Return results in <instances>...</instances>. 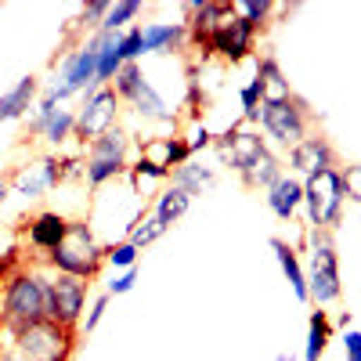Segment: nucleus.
<instances>
[{
	"mask_svg": "<svg viewBox=\"0 0 361 361\" xmlns=\"http://www.w3.org/2000/svg\"><path fill=\"white\" fill-rule=\"evenodd\" d=\"M44 318H47V279L29 267H18L0 289V325L15 336Z\"/></svg>",
	"mask_w": 361,
	"mask_h": 361,
	"instance_id": "nucleus-1",
	"label": "nucleus"
},
{
	"mask_svg": "<svg viewBox=\"0 0 361 361\" xmlns=\"http://www.w3.org/2000/svg\"><path fill=\"white\" fill-rule=\"evenodd\" d=\"M47 264L58 275H73L80 282L94 279L105 264V246L94 238L90 221H69V235L62 238V246L54 253H47Z\"/></svg>",
	"mask_w": 361,
	"mask_h": 361,
	"instance_id": "nucleus-2",
	"label": "nucleus"
},
{
	"mask_svg": "<svg viewBox=\"0 0 361 361\" xmlns=\"http://www.w3.org/2000/svg\"><path fill=\"white\" fill-rule=\"evenodd\" d=\"M18 361H69L76 350V329H62L54 322H37L11 336Z\"/></svg>",
	"mask_w": 361,
	"mask_h": 361,
	"instance_id": "nucleus-3",
	"label": "nucleus"
},
{
	"mask_svg": "<svg viewBox=\"0 0 361 361\" xmlns=\"http://www.w3.org/2000/svg\"><path fill=\"white\" fill-rule=\"evenodd\" d=\"M307 275V300L314 304H333L340 296V257L333 246V235L325 228H311V267Z\"/></svg>",
	"mask_w": 361,
	"mask_h": 361,
	"instance_id": "nucleus-4",
	"label": "nucleus"
},
{
	"mask_svg": "<svg viewBox=\"0 0 361 361\" xmlns=\"http://www.w3.org/2000/svg\"><path fill=\"white\" fill-rule=\"evenodd\" d=\"M304 206L311 228H336L343 214V185L336 170H318L304 180Z\"/></svg>",
	"mask_w": 361,
	"mask_h": 361,
	"instance_id": "nucleus-5",
	"label": "nucleus"
},
{
	"mask_svg": "<svg viewBox=\"0 0 361 361\" xmlns=\"http://www.w3.org/2000/svg\"><path fill=\"white\" fill-rule=\"evenodd\" d=\"M116 116H119V98L112 87H90L87 102L76 112V134L83 145H94L98 137H105L109 130H116Z\"/></svg>",
	"mask_w": 361,
	"mask_h": 361,
	"instance_id": "nucleus-6",
	"label": "nucleus"
},
{
	"mask_svg": "<svg viewBox=\"0 0 361 361\" xmlns=\"http://www.w3.org/2000/svg\"><path fill=\"white\" fill-rule=\"evenodd\" d=\"M116 33H105V29H98L94 37H90L83 47H76L73 54L62 58V73H58V87L66 90V94H76V90H87V87H94V73H98V54L102 47L112 40Z\"/></svg>",
	"mask_w": 361,
	"mask_h": 361,
	"instance_id": "nucleus-7",
	"label": "nucleus"
},
{
	"mask_svg": "<svg viewBox=\"0 0 361 361\" xmlns=\"http://www.w3.org/2000/svg\"><path fill=\"white\" fill-rule=\"evenodd\" d=\"M83 300H87V282L73 275L47 279V322L62 329H76L83 322Z\"/></svg>",
	"mask_w": 361,
	"mask_h": 361,
	"instance_id": "nucleus-8",
	"label": "nucleus"
},
{
	"mask_svg": "<svg viewBox=\"0 0 361 361\" xmlns=\"http://www.w3.org/2000/svg\"><path fill=\"white\" fill-rule=\"evenodd\" d=\"M253 37H257V29H253L250 22H243L235 11H228V15L214 25V33H209L199 47L221 54L224 62H243V58L253 51Z\"/></svg>",
	"mask_w": 361,
	"mask_h": 361,
	"instance_id": "nucleus-9",
	"label": "nucleus"
},
{
	"mask_svg": "<svg viewBox=\"0 0 361 361\" xmlns=\"http://www.w3.org/2000/svg\"><path fill=\"white\" fill-rule=\"evenodd\" d=\"M260 127L267 130V137H275L286 148H296L307 134V112L296 98L289 102H275V105H264L260 109Z\"/></svg>",
	"mask_w": 361,
	"mask_h": 361,
	"instance_id": "nucleus-10",
	"label": "nucleus"
},
{
	"mask_svg": "<svg viewBox=\"0 0 361 361\" xmlns=\"http://www.w3.org/2000/svg\"><path fill=\"white\" fill-rule=\"evenodd\" d=\"M15 195H25V199H40L47 188H58L62 185V159L58 156H44L37 159L33 166H22L15 170V177L8 180Z\"/></svg>",
	"mask_w": 361,
	"mask_h": 361,
	"instance_id": "nucleus-11",
	"label": "nucleus"
},
{
	"mask_svg": "<svg viewBox=\"0 0 361 361\" xmlns=\"http://www.w3.org/2000/svg\"><path fill=\"white\" fill-rule=\"evenodd\" d=\"M29 134L44 137V141H51V145H66V141L76 134V112L54 105L51 98H44V102L37 105V116L29 119Z\"/></svg>",
	"mask_w": 361,
	"mask_h": 361,
	"instance_id": "nucleus-12",
	"label": "nucleus"
},
{
	"mask_svg": "<svg viewBox=\"0 0 361 361\" xmlns=\"http://www.w3.org/2000/svg\"><path fill=\"white\" fill-rule=\"evenodd\" d=\"M66 235H69V221L58 214V209H40L25 228V243L37 253H54L58 246H62Z\"/></svg>",
	"mask_w": 361,
	"mask_h": 361,
	"instance_id": "nucleus-13",
	"label": "nucleus"
},
{
	"mask_svg": "<svg viewBox=\"0 0 361 361\" xmlns=\"http://www.w3.org/2000/svg\"><path fill=\"white\" fill-rule=\"evenodd\" d=\"M217 152L224 163H231L238 173H243L260 152H264V137L257 130H228L221 141H217Z\"/></svg>",
	"mask_w": 361,
	"mask_h": 361,
	"instance_id": "nucleus-14",
	"label": "nucleus"
},
{
	"mask_svg": "<svg viewBox=\"0 0 361 361\" xmlns=\"http://www.w3.org/2000/svg\"><path fill=\"white\" fill-rule=\"evenodd\" d=\"M192 159V152H188V141L185 137H148L145 145H141V163H148V166H159V170H177L180 163H188Z\"/></svg>",
	"mask_w": 361,
	"mask_h": 361,
	"instance_id": "nucleus-15",
	"label": "nucleus"
},
{
	"mask_svg": "<svg viewBox=\"0 0 361 361\" xmlns=\"http://www.w3.org/2000/svg\"><path fill=\"white\" fill-rule=\"evenodd\" d=\"M289 166L307 177L318 170H333V145L325 137H304L296 148H289Z\"/></svg>",
	"mask_w": 361,
	"mask_h": 361,
	"instance_id": "nucleus-16",
	"label": "nucleus"
},
{
	"mask_svg": "<svg viewBox=\"0 0 361 361\" xmlns=\"http://www.w3.org/2000/svg\"><path fill=\"white\" fill-rule=\"evenodd\" d=\"M267 206H271V214H275L279 221H293L296 209L304 206V180L282 173L275 185L267 188Z\"/></svg>",
	"mask_w": 361,
	"mask_h": 361,
	"instance_id": "nucleus-17",
	"label": "nucleus"
},
{
	"mask_svg": "<svg viewBox=\"0 0 361 361\" xmlns=\"http://www.w3.org/2000/svg\"><path fill=\"white\" fill-rule=\"evenodd\" d=\"M185 37H188L185 22H152L141 29V51L145 54H166V51L185 44Z\"/></svg>",
	"mask_w": 361,
	"mask_h": 361,
	"instance_id": "nucleus-18",
	"label": "nucleus"
},
{
	"mask_svg": "<svg viewBox=\"0 0 361 361\" xmlns=\"http://www.w3.org/2000/svg\"><path fill=\"white\" fill-rule=\"evenodd\" d=\"M253 80H257V87H260V102H264V105H275V102H289V98H293L289 80L282 76V69H279L275 58H260Z\"/></svg>",
	"mask_w": 361,
	"mask_h": 361,
	"instance_id": "nucleus-19",
	"label": "nucleus"
},
{
	"mask_svg": "<svg viewBox=\"0 0 361 361\" xmlns=\"http://www.w3.org/2000/svg\"><path fill=\"white\" fill-rule=\"evenodd\" d=\"M37 76H22L8 94H0V123H11V119H22L29 109H33L37 98Z\"/></svg>",
	"mask_w": 361,
	"mask_h": 361,
	"instance_id": "nucleus-20",
	"label": "nucleus"
},
{
	"mask_svg": "<svg viewBox=\"0 0 361 361\" xmlns=\"http://www.w3.org/2000/svg\"><path fill=\"white\" fill-rule=\"evenodd\" d=\"M127 102H130L134 112L145 116V119H156V123H173V112L166 109V102L159 98V90L148 83V80H141V83L134 87V94H130Z\"/></svg>",
	"mask_w": 361,
	"mask_h": 361,
	"instance_id": "nucleus-21",
	"label": "nucleus"
},
{
	"mask_svg": "<svg viewBox=\"0 0 361 361\" xmlns=\"http://www.w3.org/2000/svg\"><path fill=\"white\" fill-rule=\"evenodd\" d=\"M271 250H275V257L282 264V275L289 279L296 300H300V304H307V275H304V267H300V260H296V250L286 243V238H271Z\"/></svg>",
	"mask_w": 361,
	"mask_h": 361,
	"instance_id": "nucleus-22",
	"label": "nucleus"
},
{
	"mask_svg": "<svg viewBox=\"0 0 361 361\" xmlns=\"http://www.w3.org/2000/svg\"><path fill=\"white\" fill-rule=\"evenodd\" d=\"M188 206H192V195H188L185 188L170 185V188H163V192H159V199H156V217L170 228V224H177L180 217L188 214Z\"/></svg>",
	"mask_w": 361,
	"mask_h": 361,
	"instance_id": "nucleus-23",
	"label": "nucleus"
},
{
	"mask_svg": "<svg viewBox=\"0 0 361 361\" xmlns=\"http://www.w3.org/2000/svg\"><path fill=\"white\" fill-rule=\"evenodd\" d=\"M279 177H282V163H279L275 156H271L267 148H264V152H260L246 170H243V180H246L250 188H271Z\"/></svg>",
	"mask_w": 361,
	"mask_h": 361,
	"instance_id": "nucleus-24",
	"label": "nucleus"
},
{
	"mask_svg": "<svg viewBox=\"0 0 361 361\" xmlns=\"http://www.w3.org/2000/svg\"><path fill=\"white\" fill-rule=\"evenodd\" d=\"M329 340H333V322H329L325 311H311L307 318V354L304 361H318L329 347Z\"/></svg>",
	"mask_w": 361,
	"mask_h": 361,
	"instance_id": "nucleus-25",
	"label": "nucleus"
},
{
	"mask_svg": "<svg viewBox=\"0 0 361 361\" xmlns=\"http://www.w3.org/2000/svg\"><path fill=\"white\" fill-rule=\"evenodd\" d=\"M173 185L177 188H185L188 195H202V188H209L214 185V170L209 166H199V163H180L177 170H173Z\"/></svg>",
	"mask_w": 361,
	"mask_h": 361,
	"instance_id": "nucleus-26",
	"label": "nucleus"
},
{
	"mask_svg": "<svg viewBox=\"0 0 361 361\" xmlns=\"http://www.w3.org/2000/svg\"><path fill=\"white\" fill-rule=\"evenodd\" d=\"M127 152H130V137L123 130H109L105 137H98L90 145V159H116V163H127Z\"/></svg>",
	"mask_w": 361,
	"mask_h": 361,
	"instance_id": "nucleus-27",
	"label": "nucleus"
},
{
	"mask_svg": "<svg viewBox=\"0 0 361 361\" xmlns=\"http://www.w3.org/2000/svg\"><path fill=\"white\" fill-rule=\"evenodd\" d=\"M123 69V54H119V33L102 47V54H98V73H94V87H109L112 83V76Z\"/></svg>",
	"mask_w": 361,
	"mask_h": 361,
	"instance_id": "nucleus-28",
	"label": "nucleus"
},
{
	"mask_svg": "<svg viewBox=\"0 0 361 361\" xmlns=\"http://www.w3.org/2000/svg\"><path fill=\"white\" fill-rule=\"evenodd\" d=\"M123 170H127V163H116V159H87L83 177H87L90 188H102V185H109V180H116Z\"/></svg>",
	"mask_w": 361,
	"mask_h": 361,
	"instance_id": "nucleus-29",
	"label": "nucleus"
},
{
	"mask_svg": "<svg viewBox=\"0 0 361 361\" xmlns=\"http://www.w3.org/2000/svg\"><path fill=\"white\" fill-rule=\"evenodd\" d=\"M163 235H166V224L152 214V217H141V221L130 228V243L141 250V246H152L156 238H163Z\"/></svg>",
	"mask_w": 361,
	"mask_h": 361,
	"instance_id": "nucleus-30",
	"label": "nucleus"
},
{
	"mask_svg": "<svg viewBox=\"0 0 361 361\" xmlns=\"http://www.w3.org/2000/svg\"><path fill=\"white\" fill-rule=\"evenodd\" d=\"M141 80H145L141 66H137V62H123V69H119V73L112 76V90H116V98H119V102H127Z\"/></svg>",
	"mask_w": 361,
	"mask_h": 361,
	"instance_id": "nucleus-31",
	"label": "nucleus"
},
{
	"mask_svg": "<svg viewBox=\"0 0 361 361\" xmlns=\"http://www.w3.org/2000/svg\"><path fill=\"white\" fill-rule=\"evenodd\" d=\"M137 11H141V0H123V4H112L109 15H105V22H102V29H105V33H116V29H123L127 22H134Z\"/></svg>",
	"mask_w": 361,
	"mask_h": 361,
	"instance_id": "nucleus-32",
	"label": "nucleus"
},
{
	"mask_svg": "<svg viewBox=\"0 0 361 361\" xmlns=\"http://www.w3.org/2000/svg\"><path fill=\"white\" fill-rule=\"evenodd\" d=\"M231 11L243 22H250L253 29H260L264 18L271 15V4H267V0H238V4H231Z\"/></svg>",
	"mask_w": 361,
	"mask_h": 361,
	"instance_id": "nucleus-33",
	"label": "nucleus"
},
{
	"mask_svg": "<svg viewBox=\"0 0 361 361\" xmlns=\"http://www.w3.org/2000/svg\"><path fill=\"white\" fill-rule=\"evenodd\" d=\"M134 260H137V246L130 243V238L105 246V264H112V267H123V271H130V267H134Z\"/></svg>",
	"mask_w": 361,
	"mask_h": 361,
	"instance_id": "nucleus-34",
	"label": "nucleus"
},
{
	"mask_svg": "<svg viewBox=\"0 0 361 361\" xmlns=\"http://www.w3.org/2000/svg\"><path fill=\"white\" fill-rule=\"evenodd\" d=\"M238 98H243V116L250 119V123H257V119H260V109H264L257 80H250V83H246L243 90H238Z\"/></svg>",
	"mask_w": 361,
	"mask_h": 361,
	"instance_id": "nucleus-35",
	"label": "nucleus"
},
{
	"mask_svg": "<svg viewBox=\"0 0 361 361\" xmlns=\"http://www.w3.org/2000/svg\"><path fill=\"white\" fill-rule=\"evenodd\" d=\"M119 54H123V62H137L145 54L141 51V25L127 29V33H119Z\"/></svg>",
	"mask_w": 361,
	"mask_h": 361,
	"instance_id": "nucleus-36",
	"label": "nucleus"
},
{
	"mask_svg": "<svg viewBox=\"0 0 361 361\" xmlns=\"http://www.w3.org/2000/svg\"><path fill=\"white\" fill-rule=\"evenodd\" d=\"M109 8H112L109 0H90V4H87V8L80 11V25H83V29H94V25L102 29V22H105Z\"/></svg>",
	"mask_w": 361,
	"mask_h": 361,
	"instance_id": "nucleus-37",
	"label": "nucleus"
},
{
	"mask_svg": "<svg viewBox=\"0 0 361 361\" xmlns=\"http://www.w3.org/2000/svg\"><path fill=\"white\" fill-rule=\"evenodd\" d=\"M340 185H343V199L361 202V163H354V166H347L340 173Z\"/></svg>",
	"mask_w": 361,
	"mask_h": 361,
	"instance_id": "nucleus-38",
	"label": "nucleus"
},
{
	"mask_svg": "<svg viewBox=\"0 0 361 361\" xmlns=\"http://www.w3.org/2000/svg\"><path fill=\"white\" fill-rule=\"evenodd\" d=\"M105 311H109V293H105V296H98L94 304H90L87 318L80 322V325H83V333H94V329L102 325V318H105Z\"/></svg>",
	"mask_w": 361,
	"mask_h": 361,
	"instance_id": "nucleus-39",
	"label": "nucleus"
},
{
	"mask_svg": "<svg viewBox=\"0 0 361 361\" xmlns=\"http://www.w3.org/2000/svg\"><path fill=\"white\" fill-rule=\"evenodd\" d=\"M134 282H137V275H134V267H130V271H123V275H116V279L109 282V296H123V293H130Z\"/></svg>",
	"mask_w": 361,
	"mask_h": 361,
	"instance_id": "nucleus-40",
	"label": "nucleus"
},
{
	"mask_svg": "<svg viewBox=\"0 0 361 361\" xmlns=\"http://www.w3.org/2000/svg\"><path fill=\"white\" fill-rule=\"evenodd\" d=\"M343 347H347V361H361V333H350V329H347Z\"/></svg>",
	"mask_w": 361,
	"mask_h": 361,
	"instance_id": "nucleus-41",
	"label": "nucleus"
},
{
	"mask_svg": "<svg viewBox=\"0 0 361 361\" xmlns=\"http://www.w3.org/2000/svg\"><path fill=\"white\" fill-rule=\"evenodd\" d=\"M209 141H214V137H209V130H206V127H202V130H195V137L188 141V152H202V148H206Z\"/></svg>",
	"mask_w": 361,
	"mask_h": 361,
	"instance_id": "nucleus-42",
	"label": "nucleus"
},
{
	"mask_svg": "<svg viewBox=\"0 0 361 361\" xmlns=\"http://www.w3.org/2000/svg\"><path fill=\"white\" fill-rule=\"evenodd\" d=\"M8 192H11V185H8V180H4V177H0V206H4V199H8Z\"/></svg>",
	"mask_w": 361,
	"mask_h": 361,
	"instance_id": "nucleus-43",
	"label": "nucleus"
},
{
	"mask_svg": "<svg viewBox=\"0 0 361 361\" xmlns=\"http://www.w3.org/2000/svg\"><path fill=\"white\" fill-rule=\"evenodd\" d=\"M275 361H296V357H293V354H279Z\"/></svg>",
	"mask_w": 361,
	"mask_h": 361,
	"instance_id": "nucleus-44",
	"label": "nucleus"
}]
</instances>
